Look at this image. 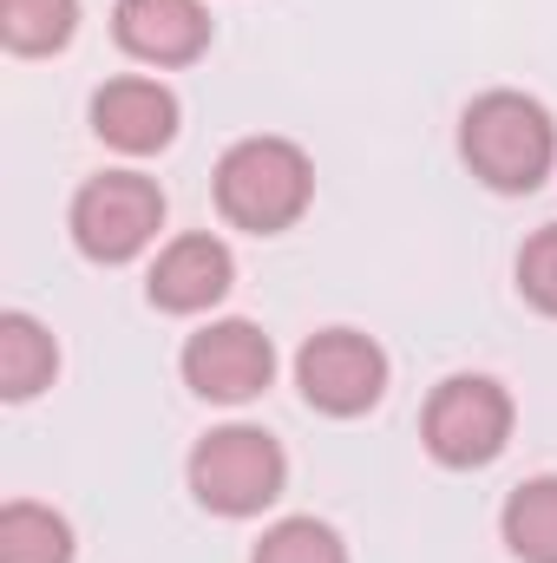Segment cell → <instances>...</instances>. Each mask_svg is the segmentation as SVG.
Masks as SVG:
<instances>
[{
  "label": "cell",
  "mask_w": 557,
  "mask_h": 563,
  "mask_svg": "<svg viewBox=\"0 0 557 563\" xmlns=\"http://www.w3.org/2000/svg\"><path fill=\"white\" fill-rule=\"evenodd\" d=\"M459 164L492 197H532L557 170V119L545 99L518 86H492L459 112Z\"/></svg>",
  "instance_id": "6da1fadb"
},
{
  "label": "cell",
  "mask_w": 557,
  "mask_h": 563,
  "mask_svg": "<svg viewBox=\"0 0 557 563\" xmlns=\"http://www.w3.org/2000/svg\"><path fill=\"white\" fill-rule=\"evenodd\" d=\"M210 203L243 236H282L315 210V157L282 132H250L217 157Z\"/></svg>",
  "instance_id": "7a4b0ae2"
},
{
  "label": "cell",
  "mask_w": 557,
  "mask_h": 563,
  "mask_svg": "<svg viewBox=\"0 0 557 563\" xmlns=\"http://www.w3.org/2000/svg\"><path fill=\"white\" fill-rule=\"evenodd\" d=\"M184 485H190L197 511H210L223 525H250L288 492V452L276 432L250 420L210 426L184 459Z\"/></svg>",
  "instance_id": "3957f363"
},
{
  "label": "cell",
  "mask_w": 557,
  "mask_h": 563,
  "mask_svg": "<svg viewBox=\"0 0 557 563\" xmlns=\"http://www.w3.org/2000/svg\"><path fill=\"white\" fill-rule=\"evenodd\" d=\"M518 432V400L499 374H446L419 407V445L439 472H485Z\"/></svg>",
  "instance_id": "277c9868"
},
{
  "label": "cell",
  "mask_w": 557,
  "mask_h": 563,
  "mask_svg": "<svg viewBox=\"0 0 557 563\" xmlns=\"http://www.w3.org/2000/svg\"><path fill=\"white\" fill-rule=\"evenodd\" d=\"M164 217H171V197H164L157 177H144V170H99V177H86L73 190L66 236H73V250L92 269H125V263H139L144 250L157 243Z\"/></svg>",
  "instance_id": "5b68a950"
},
{
  "label": "cell",
  "mask_w": 557,
  "mask_h": 563,
  "mask_svg": "<svg viewBox=\"0 0 557 563\" xmlns=\"http://www.w3.org/2000/svg\"><path fill=\"white\" fill-rule=\"evenodd\" d=\"M394 387V361L374 334L361 328H315L295 347V394L321 420H368Z\"/></svg>",
  "instance_id": "8992f818"
},
{
  "label": "cell",
  "mask_w": 557,
  "mask_h": 563,
  "mask_svg": "<svg viewBox=\"0 0 557 563\" xmlns=\"http://www.w3.org/2000/svg\"><path fill=\"white\" fill-rule=\"evenodd\" d=\"M177 374L204 407H250L276 387V341L250 314H210L184 341Z\"/></svg>",
  "instance_id": "52a82bcc"
},
{
  "label": "cell",
  "mask_w": 557,
  "mask_h": 563,
  "mask_svg": "<svg viewBox=\"0 0 557 563\" xmlns=\"http://www.w3.org/2000/svg\"><path fill=\"white\" fill-rule=\"evenodd\" d=\"M86 119H92V139L106 144V151H119V157H157L184 132V99L164 79H151V73H119V79H106L92 92Z\"/></svg>",
  "instance_id": "ba28073f"
},
{
  "label": "cell",
  "mask_w": 557,
  "mask_h": 563,
  "mask_svg": "<svg viewBox=\"0 0 557 563\" xmlns=\"http://www.w3.org/2000/svg\"><path fill=\"white\" fill-rule=\"evenodd\" d=\"M230 288H237V256H230V243H223L217 230H184V236L157 243L151 276H144V301H151L157 314L190 321V314L223 308Z\"/></svg>",
  "instance_id": "9c48e42d"
},
{
  "label": "cell",
  "mask_w": 557,
  "mask_h": 563,
  "mask_svg": "<svg viewBox=\"0 0 557 563\" xmlns=\"http://www.w3.org/2000/svg\"><path fill=\"white\" fill-rule=\"evenodd\" d=\"M217 20L204 0H112V46L151 73H184L210 53Z\"/></svg>",
  "instance_id": "30bf717a"
},
{
  "label": "cell",
  "mask_w": 557,
  "mask_h": 563,
  "mask_svg": "<svg viewBox=\"0 0 557 563\" xmlns=\"http://www.w3.org/2000/svg\"><path fill=\"white\" fill-rule=\"evenodd\" d=\"M53 380H59V341H53V328L40 314H26V308H7L0 314V400L26 407Z\"/></svg>",
  "instance_id": "8fae6325"
},
{
  "label": "cell",
  "mask_w": 557,
  "mask_h": 563,
  "mask_svg": "<svg viewBox=\"0 0 557 563\" xmlns=\"http://www.w3.org/2000/svg\"><path fill=\"white\" fill-rule=\"evenodd\" d=\"M499 538L518 563H557V472H538L505 492Z\"/></svg>",
  "instance_id": "7c38bea8"
},
{
  "label": "cell",
  "mask_w": 557,
  "mask_h": 563,
  "mask_svg": "<svg viewBox=\"0 0 557 563\" xmlns=\"http://www.w3.org/2000/svg\"><path fill=\"white\" fill-rule=\"evenodd\" d=\"M79 538L66 525V511L40 505V498H7L0 505V563H73Z\"/></svg>",
  "instance_id": "4fadbf2b"
},
{
  "label": "cell",
  "mask_w": 557,
  "mask_h": 563,
  "mask_svg": "<svg viewBox=\"0 0 557 563\" xmlns=\"http://www.w3.org/2000/svg\"><path fill=\"white\" fill-rule=\"evenodd\" d=\"M79 33V0H0V46L13 59H53Z\"/></svg>",
  "instance_id": "5bb4252c"
},
{
  "label": "cell",
  "mask_w": 557,
  "mask_h": 563,
  "mask_svg": "<svg viewBox=\"0 0 557 563\" xmlns=\"http://www.w3.org/2000/svg\"><path fill=\"white\" fill-rule=\"evenodd\" d=\"M250 563H354V558H348V538L328 518L295 511V518L263 525V538L250 544Z\"/></svg>",
  "instance_id": "9a60e30c"
},
{
  "label": "cell",
  "mask_w": 557,
  "mask_h": 563,
  "mask_svg": "<svg viewBox=\"0 0 557 563\" xmlns=\"http://www.w3.org/2000/svg\"><path fill=\"white\" fill-rule=\"evenodd\" d=\"M512 282H518V301H525L532 314L557 321V223H538V230L518 243Z\"/></svg>",
  "instance_id": "2e32d148"
}]
</instances>
